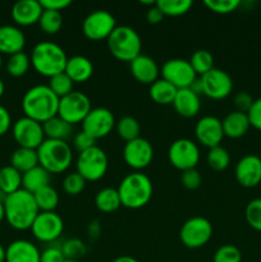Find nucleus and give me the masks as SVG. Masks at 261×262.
<instances>
[{"label": "nucleus", "mask_w": 261, "mask_h": 262, "mask_svg": "<svg viewBox=\"0 0 261 262\" xmlns=\"http://www.w3.org/2000/svg\"><path fill=\"white\" fill-rule=\"evenodd\" d=\"M0 262H5V248L0 245Z\"/></svg>", "instance_id": "nucleus-57"}, {"label": "nucleus", "mask_w": 261, "mask_h": 262, "mask_svg": "<svg viewBox=\"0 0 261 262\" xmlns=\"http://www.w3.org/2000/svg\"><path fill=\"white\" fill-rule=\"evenodd\" d=\"M114 114L106 107H95L82 122V130L95 141L104 138L115 128Z\"/></svg>", "instance_id": "nucleus-16"}, {"label": "nucleus", "mask_w": 261, "mask_h": 262, "mask_svg": "<svg viewBox=\"0 0 261 262\" xmlns=\"http://www.w3.org/2000/svg\"><path fill=\"white\" fill-rule=\"evenodd\" d=\"M42 10L38 0H19L13 5L12 18L18 26L27 27L38 23Z\"/></svg>", "instance_id": "nucleus-21"}, {"label": "nucleus", "mask_w": 261, "mask_h": 262, "mask_svg": "<svg viewBox=\"0 0 261 262\" xmlns=\"http://www.w3.org/2000/svg\"><path fill=\"white\" fill-rule=\"evenodd\" d=\"M31 67V59L25 51L13 54L9 56L7 61V71L12 77L19 78L23 77L28 72Z\"/></svg>", "instance_id": "nucleus-38"}, {"label": "nucleus", "mask_w": 261, "mask_h": 262, "mask_svg": "<svg viewBox=\"0 0 261 262\" xmlns=\"http://www.w3.org/2000/svg\"><path fill=\"white\" fill-rule=\"evenodd\" d=\"M188 61L192 66V68H193L194 73L200 77L206 74L207 72H210L214 68V56H212L210 51L204 50V49L194 51Z\"/></svg>", "instance_id": "nucleus-37"}, {"label": "nucleus", "mask_w": 261, "mask_h": 262, "mask_svg": "<svg viewBox=\"0 0 261 262\" xmlns=\"http://www.w3.org/2000/svg\"><path fill=\"white\" fill-rule=\"evenodd\" d=\"M30 59L33 69L48 78L63 73L68 61L64 49L51 41H41L36 43L31 51Z\"/></svg>", "instance_id": "nucleus-3"}, {"label": "nucleus", "mask_w": 261, "mask_h": 262, "mask_svg": "<svg viewBox=\"0 0 261 262\" xmlns=\"http://www.w3.org/2000/svg\"><path fill=\"white\" fill-rule=\"evenodd\" d=\"M95 206L99 211L104 212V214L117 211L122 206L118 189L110 188V187L100 189L95 197Z\"/></svg>", "instance_id": "nucleus-31"}, {"label": "nucleus", "mask_w": 261, "mask_h": 262, "mask_svg": "<svg viewBox=\"0 0 261 262\" xmlns=\"http://www.w3.org/2000/svg\"><path fill=\"white\" fill-rule=\"evenodd\" d=\"M64 222L55 211L38 212L31 227L32 235L42 243L55 242L63 234Z\"/></svg>", "instance_id": "nucleus-14"}, {"label": "nucleus", "mask_w": 261, "mask_h": 262, "mask_svg": "<svg viewBox=\"0 0 261 262\" xmlns=\"http://www.w3.org/2000/svg\"><path fill=\"white\" fill-rule=\"evenodd\" d=\"M206 160L212 170L223 171L229 166L230 155L227 148H224L223 146H216V147L209 148Z\"/></svg>", "instance_id": "nucleus-39"}, {"label": "nucleus", "mask_w": 261, "mask_h": 262, "mask_svg": "<svg viewBox=\"0 0 261 262\" xmlns=\"http://www.w3.org/2000/svg\"><path fill=\"white\" fill-rule=\"evenodd\" d=\"M60 250L66 260H81L87 253V246L79 238H69L61 243Z\"/></svg>", "instance_id": "nucleus-40"}, {"label": "nucleus", "mask_w": 261, "mask_h": 262, "mask_svg": "<svg viewBox=\"0 0 261 262\" xmlns=\"http://www.w3.org/2000/svg\"><path fill=\"white\" fill-rule=\"evenodd\" d=\"M107 49L115 59L120 61H132L141 54L142 40L135 28L129 26H117L107 37Z\"/></svg>", "instance_id": "nucleus-6"}, {"label": "nucleus", "mask_w": 261, "mask_h": 262, "mask_svg": "<svg viewBox=\"0 0 261 262\" xmlns=\"http://www.w3.org/2000/svg\"><path fill=\"white\" fill-rule=\"evenodd\" d=\"M73 81L63 72V73H59L56 76L51 77L48 86L59 99H61V97L67 96V95H69L73 91Z\"/></svg>", "instance_id": "nucleus-41"}, {"label": "nucleus", "mask_w": 261, "mask_h": 262, "mask_svg": "<svg viewBox=\"0 0 261 262\" xmlns=\"http://www.w3.org/2000/svg\"><path fill=\"white\" fill-rule=\"evenodd\" d=\"M117 189L122 206L130 210H138L146 206L154 193L151 179L140 171H135L124 177Z\"/></svg>", "instance_id": "nucleus-4"}, {"label": "nucleus", "mask_w": 261, "mask_h": 262, "mask_svg": "<svg viewBox=\"0 0 261 262\" xmlns=\"http://www.w3.org/2000/svg\"><path fill=\"white\" fill-rule=\"evenodd\" d=\"M253 104V99L248 92H238L234 96V105L237 107V112H242L247 114Z\"/></svg>", "instance_id": "nucleus-50"}, {"label": "nucleus", "mask_w": 261, "mask_h": 262, "mask_svg": "<svg viewBox=\"0 0 261 262\" xmlns=\"http://www.w3.org/2000/svg\"><path fill=\"white\" fill-rule=\"evenodd\" d=\"M123 159H124L125 164L133 170H142L153 163V145L142 137L125 142L124 148H123Z\"/></svg>", "instance_id": "nucleus-17"}, {"label": "nucleus", "mask_w": 261, "mask_h": 262, "mask_svg": "<svg viewBox=\"0 0 261 262\" xmlns=\"http://www.w3.org/2000/svg\"><path fill=\"white\" fill-rule=\"evenodd\" d=\"M5 219V212H4V201L0 200V223Z\"/></svg>", "instance_id": "nucleus-56"}, {"label": "nucleus", "mask_w": 261, "mask_h": 262, "mask_svg": "<svg viewBox=\"0 0 261 262\" xmlns=\"http://www.w3.org/2000/svg\"><path fill=\"white\" fill-rule=\"evenodd\" d=\"M40 4L42 9L61 12L63 9L68 8L72 4V2L71 0H40Z\"/></svg>", "instance_id": "nucleus-51"}, {"label": "nucleus", "mask_w": 261, "mask_h": 262, "mask_svg": "<svg viewBox=\"0 0 261 262\" xmlns=\"http://www.w3.org/2000/svg\"><path fill=\"white\" fill-rule=\"evenodd\" d=\"M161 78L173 84L177 90L189 89L197 79V74L186 59H169L161 67Z\"/></svg>", "instance_id": "nucleus-13"}, {"label": "nucleus", "mask_w": 261, "mask_h": 262, "mask_svg": "<svg viewBox=\"0 0 261 262\" xmlns=\"http://www.w3.org/2000/svg\"><path fill=\"white\" fill-rule=\"evenodd\" d=\"M117 27V20L114 15L104 9L94 10L82 22L83 35L91 41L107 40L113 31Z\"/></svg>", "instance_id": "nucleus-10"}, {"label": "nucleus", "mask_w": 261, "mask_h": 262, "mask_svg": "<svg viewBox=\"0 0 261 262\" xmlns=\"http://www.w3.org/2000/svg\"><path fill=\"white\" fill-rule=\"evenodd\" d=\"M205 5L217 14H229L241 5L240 0H206Z\"/></svg>", "instance_id": "nucleus-45"}, {"label": "nucleus", "mask_w": 261, "mask_h": 262, "mask_svg": "<svg viewBox=\"0 0 261 262\" xmlns=\"http://www.w3.org/2000/svg\"><path fill=\"white\" fill-rule=\"evenodd\" d=\"M248 120H250L251 127L255 129L261 130V97L253 100V104L247 113Z\"/></svg>", "instance_id": "nucleus-49"}, {"label": "nucleus", "mask_w": 261, "mask_h": 262, "mask_svg": "<svg viewBox=\"0 0 261 262\" xmlns=\"http://www.w3.org/2000/svg\"><path fill=\"white\" fill-rule=\"evenodd\" d=\"M193 3L191 0H158L156 7L161 10L164 15L168 17H179L188 12Z\"/></svg>", "instance_id": "nucleus-36"}, {"label": "nucleus", "mask_w": 261, "mask_h": 262, "mask_svg": "<svg viewBox=\"0 0 261 262\" xmlns=\"http://www.w3.org/2000/svg\"><path fill=\"white\" fill-rule=\"evenodd\" d=\"M64 262H81L79 260H66Z\"/></svg>", "instance_id": "nucleus-59"}, {"label": "nucleus", "mask_w": 261, "mask_h": 262, "mask_svg": "<svg viewBox=\"0 0 261 262\" xmlns=\"http://www.w3.org/2000/svg\"><path fill=\"white\" fill-rule=\"evenodd\" d=\"M177 92H178V90L163 78H159L158 81L150 84V90H148L151 100L159 105L173 104Z\"/></svg>", "instance_id": "nucleus-29"}, {"label": "nucleus", "mask_w": 261, "mask_h": 262, "mask_svg": "<svg viewBox=\"0 0 261 262\" xmlns=\"http://www.w3.org/2000/svg\"><path fill=\"white\" fill-rule=\"evenodd\" d=\"M12 132L19 147L37 150L46 140L42 124L27 117L15 120L12 125Z\"/></svg>", "instance_id": "nucleus-12"}, {"label": "nucleus", "mask_w": 261, "mask_h": 262, "mask_svg": "<svg viewBox=\"0 0 261 262\" xmlns=\"http://www.w3.org/2000/svg\"><path fill=\"white\" fill-rule=\"evenodd\" d=\"M77 173L81 174L86 182H96L104 178L109 168V159L101 147H94L78 154L76 161Z\"/></svg>", "instance_id": "nucleus-7"}, {"label": "nucleus", "mask_w": 261, "mask_h": 262, "mask_svg": "<svg viewBox=\"0 0 261 262\" xmlns=\"http://www.w3.org/2000/svg\"><path fill=\"white\" fill-rule=\"evenodd\" d=\"M113 262H140L137 260V258L132 257V256H127V255H123V256H119V257L115 258Z\"/></svg>", "instance_id": "nucleus-55"}, {"label": "nucleus", "mask_w": 261, "mask_h": 262, "mask_svg": "<svg viewBox=\"0 0 261 262\" xmlns=\"http://www.w3.org/2000/svg\"><path fill=\"white\" fill-rule=\"evenodd\" d=\"M37 246L26 239H17L5 248V262H40Z\"/></svg>", "instance_id": "nucleus-22"}, {"label": "nucleus", "mask_w": 261, "mask_h": 262, "mask_svg": "<svg viewBox=\"0 0 261 262\" xmlns=\"http://www.w3.org/2000/svg\"><path fill=\"white\" fill-rule=\"evenodd\" d=\"M5 220L15 230L31 229L38 215L37 204L32 193L19 189L4 199Z\"/></svg>", "instance_id": "nucleus-1"}, {"label": "nucleus", "mask_w": 261, "mask_h": 262, "mask_svg": "<svg viewBox=\"0 0 261 262\" xmlns=\"http://www.w3.org/2000/svg\"><path fill=\"white\" fill-rule=\"evenodd\" d=\"M42 127L45 138H48V140L67 141L73 133V125L61 119L59 115L51 118L48 122L42 123Z\"/></svg>", "instance_id": "nucleus-28"}, {"label": "nucleus", "mask_w": 261, "mask_h": 262, "mask_svg": "<svg viewBox=\"0 0 261 262\" xmlns=\"http://www.w3.org/2000/svg\"><path fill=\"white\" fill-rule=\"evenodd\" d=\"M235 179L245 188H255L261 183V158L257 155H246L235 165Z\"/></svg>", "instance_id": "nucleus-19"}, {"label": "nucleus", "mask_w": 261, "mask_h": 262, "mask_svg": "<svg viewBox=\"0 0 261 262\" xmlns=\"http://www.w3.org/2000/svg\"><path fill=\"white\" fill-rule=\"evenodd\" d=\"M133 78L142 84H153L159 79L160 69L151 56L140 54L129 63Z\"/></svg>", "instance_id": "nucleus-20"}, {"label": "nucleus", "mask_w": 261, "mask_h": 262, "mask_svg": "<svg viewBox=\"0 0 261 262\" xmlns=\"http://www.w3.org/2000/svg\"><path fill=\"white\" fill-rule=\"evenodd\" d=\"M10 165L14 169H17V170L22 174L31 170V169H33L35 166L38 165L37 150L18 147L17 150L12 154Z\"/></svg>", "instance_id": "nucleus-30"}, {"label": "nucleus", "mask_w": 261, "mask_h": 262, "mask_svg": "<svg viewBox=\"0 0 261 262\" xmlns=\"http://www.w3.org/2000/svg\"><path fill=\"white\" fill-rule=\"evenodd\" d=\"M84 187H86V179L77 171H72V173H68L64 177L63 189L67 194L77 196V194L82 193Z\"/></svg>", "instance_id": "nucleus-42"}, {"label": "nucleus", "mask_w": 261, "mask_h": 262, "mask_svg": "<svg viewBox=\"0 0 261 262\" xmlns=\"http://www.w3.org/2000/svg\"><path fill=\"white\" fill-rule=\"evenodd\" d=\"M212 233L214 229L210 220L202 216H193L183 223L179 230V238L187 248L197 250L209 243Z\"/></svg>", "instance_id": "nucleus-8"}, {"label": "nucleus", "mask_w": 261, "mask_h": 262, "mask_svg": "<svg viewBox=\"0 0 261 262\" xmlns=\"http://www.w3.org/2000/svg\"><path fill=\"white\" fill-rule=\"evenodd\" d=\"M168 159L171 165L181 171L194 169L200 161V148L189 138H178L169 146Z\"/></svg>", "instance_id": "nucleus-11"}, {"label": "nucleus", "mask_w": 261, "mask_h": 262, "mask_svg": "<svg viewBox=\"0 0 261 262\" xmlns=\"http://www.w3.org/2000/svg\"><path fill=\"white\" fill-rule=\"evenodd\" d=\"M87 234L91 239H99L100 235H101V224L97 220H94L89 224L87 227Z\"/></svg>", "instance_id": "nucleus-54"}, {"label": "nucleus", "mask_w": 261, "mask_h": 262, "mask_svg": "<svg viewBox=\"0 0 261 262\" xmlns=\"http://www.w3.org/2000/svg\"><path fill=\"white\" fill-rule=\"evenodd\" d=\"M35 201L37 204L40 212H51L55 211L59 205V193L56 189L51 186H46L33 193Z\"/></svg>", "instance_id": "nucleus-33"}, {"label": "nucleus", "mask_w": 261, "mask_h": 262, "mask_svg": "<svg viewBox=\"0 0 261 262\" xmlns=\"http://www.w3.org/2000/svg\"><path fill=\"white\" fill-rule=\"evenodd\" d=\"M64 73L73 81V83H83L94 74V64L83 55L71 56L67 61Z\"/></svg>", "instance_id": "nucleus-25"}, {"label": "nucleus", "mask_w": 261, "mask_h": 262, "mask_svg": "<svg viewBox=\"0 0 261 262\" xmlns=\"http://www.w3.org/2000/svg\"><path fill=\"white\" fill-rule=\"evenodd\" d=\"M115 129H117L118 136L122 140H124L125 142H129V141H133L140 137V123H138V120L136 118L129 117V115H125V117L120 118L115 123Z\"/></svg>", "instance_id": "nucleus-34"}, {"label": "nucleus", "mask_w": 261, "mask_h": 262, "mask_svg": "<svg viewBox=\"0 0 261 262\" xmlns=\"http://www.w3.org/2000/svg\"><path fill=\"white\" fill-rule=\"evenodd\" d=\"M26 36L18 27L12 25L0 26V54L13 55L23 51Z\"/></svg>", "instance_id": "nucleus-23"}, {"label": "nucleus", "mask_w": 261, "mask_h": 262, "mask_svg": "<svg viewBox=\"0 0 261 262\" xmlns=\"http://www.w3.org/2000/svg\"><path fill=\"white\" fill-rule=\"evenodd\" d=\"M194 135L199 143L209 148L220 146L223 138L225 137L222 120L212 115H205L196 123Z\"/></svg>", "instance_id": "nucleus-18"}, {"label": "nucleus", "mask_w": 261, "mask_h": 262, "mask_svg": "<svg viewBox=\"0 0 261 262\" xmlns=\"http://www.w3.org/2000/svg\"><path fill=\"white\" fill-rule=\"evenodd\" d=\"M4 91H5L4 82H3V79L0 78V99H2V97H3V95H4Z\"/></svg>", "instance_id": "nucleus-58"}, {"label": "nucleus", "mask_w": 261, "mask_h": 262, "mask_svg": "<svg viewBox=\"0 0 261 262\" xmlns=\"http://www.w3.org/2000/svg\"><path fill=\"white\" fill-rule=\"evenodd\" d=\"M163 19H164V14L161 13V10L156 7V3H155V5L148 8L147 12H146V20H147L150 25H158V23H160Z\"/></svg>", "instance_id": "nucleus-53"}, {"label": "nucleus", "mask_w": 261, "mask_h": 262, "mask_svg": "<svg viewBox=\"0 0 261 262\" xmlns=\"http://www.w3.org/2000/svg\"><path fill=\"white\" fill-rule=\"evenodd\" d=\"M66 257H64L63 252H61L59 246H50V247L45 248L41 252L40 262H64Z\"/></svg>", "instance_id": "nucleus-48"}, {"label": "nucleus", "mask_w": 261, "mask_h": 262, "mask_svg": "<svg viewBox=\"0 0 261 262\" xmlns=\"http://www.w3.org/2000/svg\"><path fill=\"white\" fill-rule=\"evenodd\" d=\"M174 110L178 113V115L183 118H193L201 110V100L200 95L192 91L191 89L178 90L174 99L173 104Z\"/></svg>", "instance_id": "nucleus-24"}, {"label": "nucleus", "mask_w": 261, "mask_h": 262, "mask_svg": "<svg viewBox=\"0 0 261 262\" xmlns=\"http://www.w3.org/2000/svg\"><path fill=\"white\" fill-rule=\"evenodd\" d=\"M22 189V173L12 165L3 166L0 169V192L5 196Z\"/></svg>", "instance_id": "nucleus-32"}, {"label": "nucleus", "mask_w": 261, "mask_h": 262, "mask_svg": "<svg viewBox=\"0 0 261 262\" xmlns=\"http://www.w3.org/2000/svg\"><path fill=\"white\" fill-rule=\"evenodd\" d=\"M41 31L46 35H55L61 30L63 26V15L60 12L55 10L44 9L41 14L40 20H38Z\"/></svg>", "instance_id": "nucleus-35"}, {"label": "nucleus", "mask_w": 261, "mask_h": 262, "mask_svg": "<svg viewBox=\"0 0 261 262\" xmlns=\"http://www.w3.org/2000/svg\"><path fill=\"white\" fill-rule=\"evenodd\" d=\"M181 182L184 188L189 189V191H194V189H197L201 186V174H200V171L196 168L188 169V170L182 171Z\"/></svg>", "instance_id": "nucleus-46"}, {"label": "nucleus", "mask_w": 261, "mask_h": 262, "mask_svg": "<svg viewBox=\"0 0 261 262\" xmlns=\"http://www.w3.org/2000/svg\"><path fill=\"white\" fill-rule=\"evenodd\" d=\"M38 165L50 174H60L68 170L73 161V151L67 141L46 138L37 148Z\"/></svg>", "instance_id": "nucleus-5"}, {"label": "nucleus", "mask_w": 261, "mask_h": 262, "mask_svg": "<svg viewBox=\"0 0 261 262\" xmlns=\"http://www.w3.org/2000/svg\"><path fill=\"white\" fill-rule=\"evenodd\" d=\"M242 253L240 248L233 245H224L217 248L212 257V262H241Z\"/></svg>", "instance_id": "nucleus-44"}, {"label": "nucleus", "mask_w": 261, "mask_h": 262, "mask_svg": "<svg viewBox=\"0 0 261 262\" xmlns=\"http://www.w3.org/2000/svg\"><path fill=\"white\" fill-rule=\"evenodd\" d=\"M91 110V100L83 92L72 91L59 100L58 115L72 125L83 122Z\"/></svg>", "instance_id": "nucleus-9"}, {"label": "nucleus", "mask_w": 261, "mask_h": 262, "mask_svg": "<svg viewBox=\"0 0 261 262\" xmlns=\"http://www.w3.org/2000/svg\"><path fill=\"white\" fill-rule=\"evenodd\" d=\"M202 94L211 100H224L232 94L233 79L225 71L212 68L206 74L200 77Z\"/></svg>", "instance_id": "nucleus-15"}, {"label": "nucleus", "mask_w": 261, "mask_h": 262, "mask_svg": "<svg viewBox=\"0 0 261 262\" xmlns=\"http://www.w3.org/2000/svg\"><path fill=\"white\" fill-rule=\"evenodd\" d=\"M245 217L252 229L261 232V199H253L246 206Z\"/></svg>", "instance_id": "nucleus-43"}, {"label": "nucleus", "mask_w": 261, "mask_h": 262, "mask_svg": "<svg viewBox=\"0 0 261 262\" xmlns=\"http://www.w3.org/2000/svg\"><path fill=\"white\" fill-rule=\"evenodd\" d=\"M95 142H96V141H95L92 137H90V136L87 135V133H84L83 130L78 132L73 137V146H74V148L78 151V154H81V152H83V151L89 150V148L94 147Z\"/></svg>", "instance_id": "nucleus-47"}, {"label": "nucleus", "mask_w": 261, "mask_h": 262, "mask_svg": "<svg viewBox=\"0 0 261 262\" xmlns=\"http://www.w3.org/2000/svg\"><path fill=\"white\" fill-rule=\"evenodd\" d=\"M50 176L51 174L42 166H35L22 174V188L32 194L36 193L44 187L50 186Z\"/></svg>", "instance_id": "nucleus-27"}, {"label": "nucleus", "mask_w": 261, "mask_h": 262, "mask_svg": "<svg viewBox=\"0 0 261 262\" xmlns=\"http://www.w3.org/2000/svg\"><path fill=\"white\" fill-rule=\"evenodd\" d=\"M12 128V117L7 107L0 105V137Z\"/></svg>", "instance_id": "nucleus-52"}, {"label": "nucleus", "mask_w": 261, "mask_h": 262, "mask_svg": "<svg viewBox=\"0 0 261 262\" xmlns=\"http://www.w3.org/2000/svg\"><path fill=\"white\" fill-rule=\"evenodd\" d=\"M59 100L60 99L49 89L48 84H37L23 95L22 110L25 117L42 124L58 115Z\"/></svg>", "instance_id": "nucleus-2"}, {"label": "nucleus", "mask_w": 261, "mask_h": 262, "mask_svg": "<svg viewBox=\"0 0 261 262\" xmlns=\"http://www.w3.org/2000/svg\"><path fill=\"white\" fill-rule=\"evenodd\" d=\"M222 124L224 136L228 138H232V140L243 137L251 127L247 114L242 112H237V110L229 113L222 120Z\"/></svg>", "instance_id": "nucleus-26"}, {"label": "nucleus", "mask_w": 261, "mask_h": 262, "mask_svg": "<svg viewBox=\"0 0 261 262\" xmlns=\"http://www.w3.org/2000/svg\"><path fill=\"white\" fill-rule=\"evenodd\" d=\"M2 66H3V59H2V54H0V69H2Z\"/></svg>", "instance_id": "nucleus-60"}]
</instances>
